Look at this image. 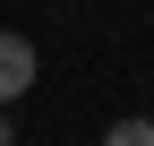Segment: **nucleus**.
I'll return each instance as SVG.
<instances>
[{"label":"nucleus","mask_w":154,"mask_h":146,"mask_svg":"<svg viewBox=\"0 0 154 146\" xmlns=\"http://www.w3.org/2000/svg\"><path fill=\"white\" fill-rule=\"evenodd\" d=\"M34 95V34H0V103Z\"/></svg>","instance_id":"obj_1"},{"label":"nucleus","mask_w":154,"mask_h":146,"mask_svg":"<svg viewBox=\"0 0 154 146\" xmlns=\"http://www.w3.org/2000/svg\"><path fill=\"white\" fill-rule=\"evenodd\" d=\"M0 146H9V112H0Z\"/></svg>","instance_id":"obj_3"},{"label":"nucleus","mask_w":154,"mask_h":146,"mask_svg":"<svg viewBox=\"0 0 154 146\" xmlns=\"http://www.w3.org/2000/svg\"><path fill=\"white\" fill-rule=\"evenodd\" d=\"M103 146H154V120H111Z\"/></svg>","instance_id":"obj_2"}]
</instances>
